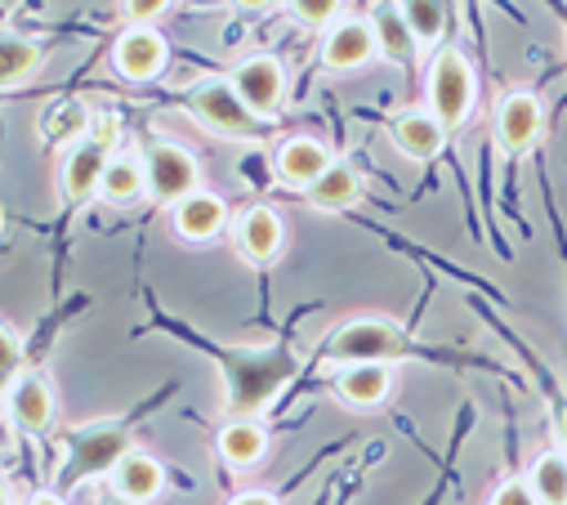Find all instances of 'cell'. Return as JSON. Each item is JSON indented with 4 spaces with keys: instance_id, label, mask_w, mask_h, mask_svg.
Segmentation results:
<instances>
[{
    "instance_id": "obj_14",
    "label": "cell",
    "mask_w": 567,
    "mask_h": 505,
    "mask_svg": "<svg viewBox=\"0 0 567 505\" xmlns=\"http://www.w3.org/2000/svg\"><path fill=\"white\" fill-rule=\"evenodd\" d=\"M228 224H233V210H228V202H224L219 193H210V188H197V193H188L179 206H171V228H175V237H184V241H193V246H206V241L224 237Z\"/></svg>"
},
{
    "instance_id": "obj_24",
    "label": "cell",
    "mask_w": 567,
    "mask_h": 505,
    "mask_svg": "<svg viewBox=\"0 0 567 505\" xmlns=\"http://www.w3.org/2000/svg\"><path fill=\"white\" fill-rule=\"evenodd\" d=\"M527 483L540 505H567V456L558 447H545L527 465Z\"/></svg>"
},
{
    "instance_id": "obj_35",
    "label": "cell",
    "mask_w": 567,
    "mask_h": 505,
    "mask_svg": "<svg viewBox=\"0 0 567 505\" xmlns=\"http://www.w3.org/2000/svg\"><path fill=\"white\" fill-rule=\"evenodd\" d=\"M6 394H10V385H0V403H6Z\"/></svg>"
},
{
    "instance_id": "obj_25",
    "label": "cell",
    "mask_w": 567,
    "mask_h": 505,
    "mask_svg": "<svg viewBox=\"0 0 567 505\" xmlns=\"http://www.w3.org/2000/svg\"><path fill=\"white\" fill-rule=\"evenodd\" d=\"M398 10H402V23L420 50H434L447 37V6H439V0H406Z\"/></svg>"
},
{
    "instance_id": "obj_30",
    "label": "cell",
    "mask_w": 567,
    "mask_h": 505,
    "mask_svg": "<svg viewBox=\"0 0 567 505\" xmlns=\"http://www.w3.org/2000/svg\"><path fill=\"white\" fill-rule=\"evenodd\" d=\"M166 10H171L166 0H130V6H125V19H130V28H153Z\"/></svg>"
},
{
    "instance_id": "obj_20",
    "label": "cell",
    "mask_w": 567,
    "mask_h": 505,
    "mask_svg": "<svg viewBox=\"0 0 567 505\" xmlns=\"http://www.w3.org/2000/svg\"><path fill=\"white\" fill-rule=\"evenodd\" d=\"M99 197L112 202V206H130L138 197H148V175H144V157H130V153H116L103 171V184H99Z\"/></svg>"
},
{
    "instance_id": "obj_33",
    "label": "cell",
    "mask_w": 567,
    "mask_h": 505,
    "mask_svg": "<svg viewBox=\"0 0 567 505\" xmlns=\"http://www.w3.org/2000/svg\"><path fill=\"white\" fill-rule=\"evenodd\" d=\"M554 425H558V452L567 456V412H558V421H554Z\"/></svg>"
},
{
    "instance_id": "obj_11",
    "label": "cell",
    "mask_w": 567,
    "mask_h": 505,
    "mask_svg": "<svg viewBox=\"0 0 567 505\" xmlns=\"http://www.w3.org/2000/svg\"><path fill=\"white\" fill-rule=\"evenodd\" d=\"M228 233H233V246L246 265H272L281 256V246H287V219H281L272 206L237 210Z\"/></svg>"
},
{
    "instance_id": "obj_17",
    "label": "cell",
    "mask_w": 567,
    "mask_h": 505,
    "mask_svg": "<svg viewBox=\"0 0 567 505\" xmlns=\"http://www.w3.org/2000/svg\"><path fill=\"white\" fill-rule=\"evenodd\" d=\"M6 412H10V421L23 430V434H45L50 425H54V412H59V403H54V390H50V381L41 371H23L19 381L10 385V394H6Z\"/></svg>"
},
{
    "instance_id": "obj_7",
    "label": "cell",
    "mask_w": 567,
    "mask_h": 505,
    "mask_svg": "<svg viewBox=\"0 0 567 505\" xmlns=\"http://www.w3.org/2000/svg\"><path fill=\"white\" fill-rule=\"evenodd\" d=\"M144 175H148V197L166 210L202 188V162L179 140H153L144 153Z\"/></svg>"
},
{
    "instance_id": "obj_6",
    "label": "cell",
    "mask_w": 567,
    "mask_h": 505,
    "mask_svg": "<svg viewBox=\"0 0 567 505\" xmlns=\"http://www.w3.org/2000/svg\"><path fill=\"white\" fill-rule=\"evenodd\" d=\"M188 112L197 116V125L202 131H210V135H219V140H237V144H255L259 135H264V121L237 99V90L228 85V76L224 81H202L193 94H188Z\"/></svg>"
},
{
    "instance_id": "obj_5",
    "label": "cell",
    "mask_w": 567,
    "mask_h": 505,
    "mask_svg": "<svg viewBox=\"0 0 567 505\" xmlns=\"http://www.w3.org/2000/svg\"><path fill=\"white\" fill-rule=\"evenodd\" d=\"M424 94H430V116L443 121V131H461V125L474 116L478 103V76L474 63L461 50H439L430 63V81H424Z\"/></svg>"
},
{
    "instance_id": "obj_15",
    "label": "cell",
    "mask_w": 567,
    "mask_h": 505,
    "mask_svg": "<svg viewBox=\"0 0 567 505\" xmlns=\"http://www.w3.org/2000/svg\"><path fill=\"white\" fill-rule=\"evenodd\" d=\"M107 487H112V496H121L130 505H153L166 492V465L153 452L134 447L116 461V470L107 474Z\"/></svg>"
},
{
    "instance_id": "obj_22",
    "label": "cell",
    "mask_w": 567,
    "mask_h": 505,
    "mask_svg": "<svg viewBox=\"0 0 567 505\" xmlns=\"http://www.w3.org/2000/svg\"><path fill=\"white\" fill-rule=\"evenodd\" d=\"M45 59V45L23 32H0V90L23 85Z\"/></svg>"
},
{
    "instance_id": "obj_34",
    "label": "cell",
    "mask_w": 567,
    "mask_h": 505,
    "mask_svg": "<svg viewBox=\"0 0 567 505\" xmlns=\"http://www.w3.org/2000/svg\"><path fill=\"white\" fill-rule=\"evenodd\" d=\"M99 505H130V501H121V496H99Z\"/></svg>"
},
{
    "instance_id": "obj_2",
    "label": "cell",
    "mask_w": 567,
    "mask_h": 505,
    "mask_svg": "<svg viewBox=\"0 0 567 505\" xmlns=\"http://www.w3.org/2000/svg\"><path fill=\"white\" fill-rule=\"evenodd\" d=\"M125 452H134V439H130V430L121 421H85V425L68 430L63 461H59L54 478H59L63 492H72V487H81L90 478L112 474Z\"/></svg>"
},
{
    "instance_id": "obj_27",
    "label": "cell",
    "mask_w": 567,
    "mask_h": 505,
    "mask_svg": "<svg viewBox=\"0 0 567 505\" xmlns=\"http://www.w3.org/2000/svg\"><path fill=\"white\" fill-rule=\"evenodd\" d=\"M287 14L309 32H331L344 19V6L340 0H296V6H287Z\"/></svg>"
},
{
    "instance_id": "obj_4",
    "label": "cell",
    "mask_w": 567,
    "mask_h": 505,
    "mask_svg": "<svg viewBox=\"0 0 567 505\" xmlns=\"http://www.w3.org/2000/svg\"><path fill=\"white\" fill-rule=\"evenodd\" d=\"M406 353V331L393 318L380 313H358L331 327L322 358L336 367H358V362H398Z\"/></svg>"
},
{
    "instance_id": "obj_23",
    "label": "cell",
    "mask_w": 567,
    "mask_h": 505,
    "mask_svg": "<svg viewBox=\"0 0 567 505\" xmlns=\"http://www.w3.org/2000/svg\"><path fill=\"white\" fill-rule=\"evenodd\" d=\"M367 19H371L375 45H380V54H384L389 63H411V59L420 54V45H415V37L406 32V23H402V10H398V6H375Z\"/></svg>"
},
{
    "instance_id": "obj_21",
    "label": "cell",
    "mask_w": 567,
    "mask_h": 505,
    "mask_svg": "<svg viewBox=\"0 0 567 505\" xmlns=\"http://www.w3.org/2000/svg\"><path fill=\"white\" fill-rule=\"evenodd\" d=\"M305 202H309L313 210H349V206L362 202V175H358L353 166L336 162V166L305 193Z\"/></svg>"
},
{
    "instance_id": "obj_1",
    "label": "cell",
    "mask_w": 567,
    "mask_h": 505,
    "mask_svg": "<svg viewBox=\"0 0 567 505\" xmlns=\"http://www.w3.org/2000/svg\"><path fill=\"white\" fill-rule=\"evenodd\" d=\"M296 358L287 349H237L224 353V385H228V412L255 416L281 385L291 381Z\"/></svg>"
},
{
    "instance_id": "obj_12",
    "label": "cell",
    "mask_w": 567,
    "mask_h": 505,
    "mask_svg": "<svg viewBox=\"0 0 567 505\" xmlns=\"http://www.w3.org/2000/svg\"><path fill=\"white\" fill-rule=\"evenodd\" d=\"M371 59H380L371 19H362V14H344L331 32H322V68H327V72H336V76H344V72H362Z\"/></svg>"
},
{
    "instance_id": "obj_8",
    "label": "cell",
    "mask_w": 567,
    "mask_h": 505,
    "mask_svg": "<svg viewBox=\"0 0 567 505\" xmlns=\"http://www.w3.org/2000/svg\"><path fill=\"white\" fill-rule=\"evenodd\" d=\"M228 85L237 90V99H241L259 121L287 107V94H291L287 63L272 59V54H246V59H237L233 72H228Z\"/></svg>"
},
{
    "instance_id": "obj_28",
    "label": "cell",
    "mask_w": 567,
    "mask_h": 505,
    "mask_svg": "<svg viewBox=\"0 0 567 505\" xmlns=\"http://www.w3.org/2000/svg\"><path fill=\"white\" fill-rule=\"evenodd\" d=\"M23 336L0 318V385H14L19 375H23Z\"/></svg>"
},
{
    "instance_id": "obj_26",
    "label": "cell",
    "mask_w": 567,
    "mask_h": 505,
    "mask_svg": "<svg viewBox=\"0 0 567 505\" xmlns=\"http://www.w3.org/2000/svg\"><path fill=\"white\" fill-rule=\"evenodd\" d=\"M90 121H94V116H90L76 99H68V103H59V107L45 116V140L59 144V148H72V144L90 131Z\"/></svg>"
},
{
    "instance_id": "obj_19",
    "label": "cell",
    "mask_w": 567,
    "mask_h": 505,
    "mask_svg": "<svg viewBox=\"0 0 567 505\" xmlns=\"http://www.w3.org/2000/svg\"><path fill=\"white\" fill-rule=\"evenodd\" d=\"M215 452L228 470H255L268 456V430L255 416H233L215 434Z\"/></svg>"
},
{
    "instance_id": "obj_3",
    "label": "cell",
    "mask_w": 567,
    "mask_h": 505,
    "mask_svg": "<svg viewBox=\"0 0 567 505\" xmlns=\"http://www.w3.org/2000/svg\"><path fill=\"white\" fill-rule=\"evenodd\" d=\"M116 157V116L103 112L90 121V131L63 148V162H59V202L63 206H85L90 197H99V184H103V171L107 162Z\"/></svg>"
},
{
    "instance_id": "obj_9",
    "label": "cell",
    "mask_w": 567,
    "mask_h": 505,
    "mask_svg": "<svg viewBox=\"0 0 567 505\" xmlns=\"http://www.w3.org/2000/svg\"><path fill=\"white\" fill-rule=\"evenodd\" d=\"M112 72L130 85H144V81H157L171 63V45L157 28H125L116 41H112V54H107Z\"/></svg>"
},
{
    "instance_id": "obj_29",
    "label": "cell",
    "mask_w": 567,
    "mask_h": 505,
    "mask_svg": "<svg viewBox=\"0 0 567 505\" xmlns=\"http://www.w3.org/2000/svg\"><path fill=\"white\" fill-rule=\"evenodd\" d=\"M487 505H540V501H536V492H532L527 478H505V483L492 487Z\"/></svg>"
},
{
    "instance_id": "obj_13",
    "label": "cell",
    "mask_w": 567,
    "mask_h": 505,
    "mask_svg": "<svg viewBox=\"0 0 567 505\" xmlns=\"http://www.w3.org/2000/svg\"><path fill=\"white\" fill-rule=\"evenodd\" d=\"M398 385V371L393 362H358V367H340L331 394L336 403H344L349 412H375Z\"/></svg>"
},
{
    "instance_id": "obj_10",
    "label": "cell",
    "mask_w": 567,
    "mask_h": 505,
    "mask_svg": "<svg viewBox=\"0 0 567 505\" xmlns=\"http://www.w3.org/2000/svg\"><path fill=\"white\" fill-rule=\"evenodd\" d=\"M540 140H545V103L532 90H509L496 103V144L509 157H523Z\"/></svg>"
},
{
    "instance_id": "obj_16",
    "label": "cell",
    "mask_w": 567,
    "mask_h": 505,
    "mask_svg": "<svg viewBox=\"0 0 567 505\" xmlns=\"http://www.w3.org/2000/svg\"><path fill=\"white\" fill-rule=\"evenodd\" d=\"M331 166H336L331 148H327L322 140H313V135H291V140H281L277 153H272L277 179H287L291 188H305V193H309Z\"/></svg>"
},
{
    "instance_id": "obj_31",
    "label": "cell",
    "mask_w": 567,
    "mask_h": 505,
    "mask_svg": "<svg viewBox=\"0 0 567 505\" xmlns=\"http://www.w3.org/2000/svg\"><path fill=\"white\" fill-rule=\"evenodd\" d=\"M228 505H281V501H277L268 487H246V492H237Z\"/></svg>"
},
{
    "instance_id": "obj_32",
    "label": "cell",
    "mask_w": 567,
    "mask_h": 505,
    "mask_svg": "<svg viewBox=\"0 0 567 505\" xmlns=\"http://www.w3.org/2000/svg\"><path fill=\"white\" fill-rule=\"evenodd\" d=\"M28 505H68V496L63 492H37V496H28Z\"/></svg>"
},
{
    "instance_id": "obj_18",
    "label": "cell",
    "mask_w": 567,
    "mask_h": 505,
    "mask_svg": "<svg viewBox=\"0 0 567 505\" xmlns=\"http://www.w3.org/2000/svg\"><path fill=\"white\" fill-rule=\"evenodd\" d=\"M389 140L406 162H434L447 144V131L439 116H430V107H406L389 121Z\"/></svg>"
}]
</instances>
